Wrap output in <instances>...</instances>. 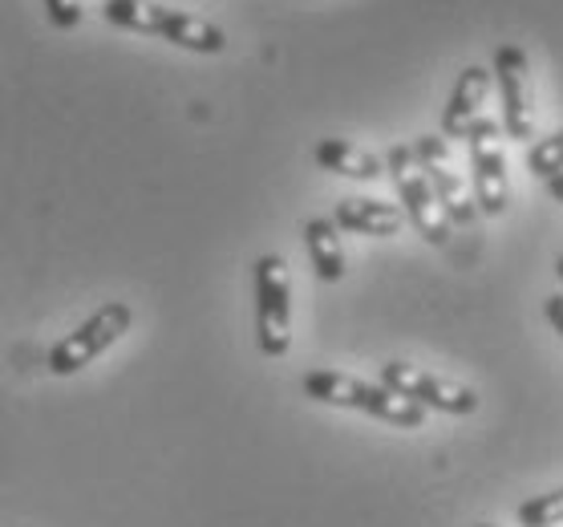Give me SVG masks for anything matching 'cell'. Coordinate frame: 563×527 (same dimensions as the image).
<instances>
[{
  "label": "cell",
  "instance_id": "30bf717a",
  "mask_svg": "<svg viewBox=\"0 0 563 527\" xmlns=\"http://www.w3.org/2000/svg\"><path fill=\"white\" fill-rule=\"evenodd\" d=\"M490 90V69L483 65H466L454 81V94H450L446 110H442V139H466L471 122L478 118V106Z\"/></svg>",
  "mask_w": 563,
  "mask_h": 527
},
{
  "label": "cell",
  "instance_id": "6da1fadb",
  "mask_svg": "<svg viewBox=\"0 0 563 527\" xmlns=\"http://www.w3.org/2000/svg\"><path fill=\"white\" fill-rule=\"evenodd\" d=\"M102 17L110 25L126 29V33H146V37H163L179 50L191 53H223L228 50V33L207 21V17L167 9L158 0H106Z\"/></svg>",
  "mask_w": 563,
  "mask_h": 527
},
{
  "label": "cell",
  "instance_id": "277c9868",
  "mask_svg": "<svg viewBox=\"0 0 563 527\" xmlns=\"http://www.w3.org/2000/svg\"><path fill=\"white\" fill-rule=\"evenodd\" d=\"M256 345L264 358H284L292 345V284L284 256L256 260Z\"/></svg>",
  "mask_w": 563,
  "mask_h": 527
},
{
  "label": "cell",
  "instance_id": "2e32d148",
  "mask_svg": "<svg viewBox=\"0 0 563 527\" xmlns=\"http://www.w3.org/2000/svg\"><path fill=\"white\" fill-rule=\"evenodd\" d=\"M53 29H77L81 25V0H45Z\"/></svg>",
  "mask_w": 563,
  "mask_h": 527
},
{
  "label": "cell",
  "instance_id": "7c38bea8",
  "mask_svg": "<svg viewBox=\"0 0 563 527\" xmlns=\"http://www.w3.org/2000/svg\"><path fill=\"white\" fill-rule=\"evenodd\" d=\"M305 248L308 260L324 284H336L345 276V248H341V228L333 219H308L305 223Z\"/></svg>",
  "mask_w": 563,
  "mask_h": 527
},
{
  "label": "cell",
  "instance_id": "5b68a950",
  "mask_svg": "<svg viewBox=\"0 0 563 527\" xmlns=\"http://www.w3.org/2000/svg\"><path fill=\"white\" fill-rule=\"evenodd\" d=\"M385 171H389V179H394L397 195H401V211L410 216V223L422 232L426 244L446 248L450 244V219L442 216V207H438V199H434V191H430V183H426L422 167L413 163L410 146H389V155H385Z\"/></svg>",
  "mask_w": 563,
  "mask_h": 527
},
{
  "label": "cell",
  "instance_id": "d6986e66",
  "mask_svg": "<svg viewBox=\"0 0 563 527\" xmlns=\"http://www.w3.org/2000/svg\"><path fill=\"white\" fill-rule=\"evenodd\" d=\"M555 276H560V281H563V256L555 260Z\"/></svg>",
  "mask_w": 563,
  "mask_h": 527
},
{
  "label": "cell",
  "instance_id": "5bb4252c",
  "mask_svg": "<svg viewBox=\"0 0 563 527\" xmlns=\"http://www.w3.org/2000/svg\"><path fill=\"white\" fill-rule=\"evenodd\" d=\"M527 171L543 183L563 175V130H555V134H548V139H539L536 146L527 151Z\"/></svg>",
  "mask_w": 563,
  "mask_h": 527
},
{
  "label": "cell",
  "instance_id": "e0dca14e",
  "mask_svg": "<svg viewBox=\"0 0 563 527\" xmlns=\"http://www.w3.org/2000/svg\"><path fill=\"white\" fill-rule=\"evenodd\" d=\"M548 321L555 325V333L563 337V296H548Z\"/></svg>",
  "mask_w": 563,
  "mask_h": 527
},
{
  "label": "cell",
  "instance_id": "9a60e30c",
  "mask_svg": "<svg viewBox=\"0 0 563 527\" xmlns=\"http://www.w3.org/2000/svg\"><path fill=\"white\" fill-rule=\"evenodd\" d=\"M519 524L523 527H560L563 524V487L519 503Z\"/></svg>",
  "mask_w": 563,
  "mask_h": 527
},
{
  "label": "cell",
  "instance_id": "8fae6325",
  "mask_svg": "<svg viewBox=\"0 0 563 527\" xmlns=\"http://www.w3.org/2000/svg\"><path fill=\"white\" fill-rule=\"evenodd\" d=\"M401 219L406 211L397 204H385V199H341L336 204V216L333 223L341 232H357V235H397L401 232Z\"/></svg>",
  "mask_w": 563,
  "mask_h": 527
},
{
  "label": "cell",
  "instance_id": "3957f363",
  "mask_svg": "<svg viewBox=\"0 0 563 527\" xmlns=\"http://www.w3.org/2000/svg\"><path fill=\"white\" fill-rule=\"evenodd\" d=\"M130 325H134V312H130V305H122V300H110V305H102V309L90 312L86 321L77 325L74 333H65L62 341L49 349V373H57V377H69V373L86 370L90 361H98L106 349H114L118 341L130 333Z\"/></svg>",
  "mask_w": 563,
  "mask_h": 527
},
{
  "label": "cell",
  "instance_id": "4fadbf2b",
  "mask_svg": "<svg viewBox=\"0 0 563 527\" xmlns=\"http://www.w3.org/2000/svg\"><path fill=\"white\" fill-rule=\"evenodd\" d=\"M317 163L324 171H333V175H345V179H361V183H373L385 175V163L369 151H361L353 142L345 139H324L317 142Z\"/></svg>",
  "mask_w": 563,
  "mask_h": 527
},
{
  "label": "cell",
  "instance_id": "ba28073f",
  "mask_svg": "<svg viewBox=\"0 0 563 527\" xmlns=\"http://www.w3.org/2000/svg\"><path fill=\"white\" fill-rule=\"evenodd\" d=\"M410 155L422 167L426 183H430V191H434L438 207H442V216L450 223H459V228H471L474 219H478V207H474V195L466 191V183L450 171V142L442 134H422L418 142H410Z\"/></svg>",
  "mask_w": 563,
  "mask_h": 527
},
{
  "label": "cell",
  "instance_id": "9c48e42d",
  "mask_svg": "<svg viewBox=\"0 0 563 527\" xmlns=\"http://www.w3.org/2000/svg\"><path fill=\"white\" fill-rule=\"evenodd\" d=\"M495 81H499L507 139L527 142L536 134V106H531V65H527V53L519 45H499V53H495Z\"/></svg>",
  "mask_w": 563,
  "mask_h": 527
},
{
  "label": "cell",
  "instance_id": "ffe728a7",
  "mask_svg": "<svg viewBox=\"0 0 563 527\" xmlns=\"http://www.w3.org/2000/svg\"><path fill=\"white\" fill-rule=\"evenodd\" d=\"M474 527H495V524H474Z\"/></svg>",
  "mask_w": 563,
  "mask_h": 527
},
{
  "label": "cell",
  "instance_id": "8992f818",
  "mask_svg": "<svg viewBox=\"0 0 563 527\" xmlns=\"http://www.w3.org/2000/svg\"><path fill=\"white\" fill-rule=\"evenodd\" d=\"M382 386L394 389L397 398L422 406V410H438V414H474L478 410V394H474L471 386H459V382L438 377V373L422 370V365H410V361H385Z\"/></svg>",
  "mask_w": 563,
  "mask_h": 527
},
{
  "label": "cell",
  "instance_id": "ac0fdd59",
  "mask_svg": "<svg viewBox=\"0 0 563 527\" xmlns=\"http://www.w3.org/2000/svg\"><path fill=\"white\" fill-rule=\"evenodd\" d=\"M548 191H551V199H560V204H563V175H555V179H548Z\"/></svg>",
  "mask_w": 563,
  "mask_h": 527
},
{
  "label": "cell",
  "instance_id": "7a4b0ae2",
  "mask_svg": "<svg viewBox=\"0 0 563 527\" xmlns=\"http://www.w3.org/2000/svg\"><path fill=\"white\" fill-rule=\"evenodd\" d=\"M305 394L312 402H324V406H345V410H361L369 418H382L389 426H401V430H418L426 426V410L413 406V402L397 398L394 389L385 386H369L361 377H349V373L336 370H312L305 373Z\"/></svg>",
  "mask_w": 563,
  "mask_h": 527
},
{
  "label": "cell",
  "instance_id": "52a82bcc",
  "mask_svg": "<svg viewBox=\"0 0 563 527\" xmlns=\"http://www.w3.org/2000/svg\"><path fill=\"white\" fill-rule=\"evenodd\" d=\"M466 146H471V195L478 216H503L507 199H511V187H507V155L499 146V122L474 118L471 130H466Z\"/></svg>",
  "mask_w": 563,
  "mask_h": 527
}]
</instances>
